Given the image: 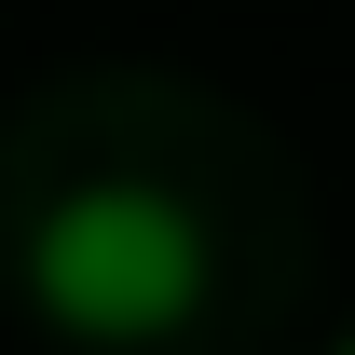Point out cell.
Returning <instances> with one entry per match:
<instances>
[{"mask_svg": "<svg viewBox=\"0 0 355 355\" xmlns=\"http://www.w3.org/2000/svg\"><path fill=\"white\" fill-rule=\"evenodd\" d=\"M191 301H205V232L164 191L96 178V191H69V205L28 219V314L69 328V342L137 355V342H164V328H191Z\"/></svg>", "mask_w": 355, "mask_h": 355, "instance_id": "6da1fadb", "label": "cell"}, {"mask_svg": "<svg viewBox=\"0 0 355 355\" xmlns=\"http://www.w3.org/2000/svg\"><path fill=\"white\" fill-rule=\"evenodd\" d=\"M342 355H355V342H342Z\"/></svg>", "mask_w": 355, "mask_h": 355, "instance_id": "7a4b0ae2", "label": "cell"}]
</instances>
